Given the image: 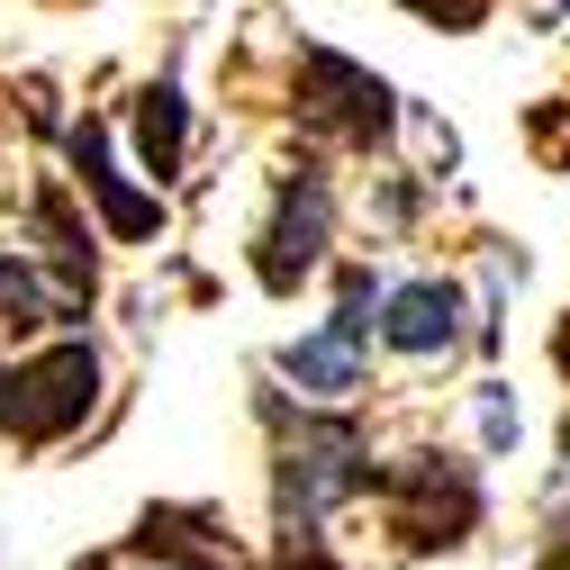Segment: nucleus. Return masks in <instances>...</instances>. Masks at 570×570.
<instances>
[{"mask_svg": "<svg viewBox=\"0 0 570 570\" xmlns=\"http://www.w3.org/2000/svg\"><path fill=\"white\" fill-rule=\"evenodd\" d=\"M407 10H425V19H444V28H480V10H489V0H407Z\"/></svg>", "mask_w": 570, "mask_h": 570, "instance_id": "9b49d317", "label": "nucleus"}, {"mask_svg": "<svg viewBox=\"0 0 570 570\" xmlns=\"http://www.w3.org/2000/svg\"><path fill=\"white\" fill-rule=\"evenodd\" d=\"M363 344H372V272H344L335 317L281 353V372H291L308 399H353L363 390Z\"/></svg>", "mask_w": 570, "mask_h": 570, "instance_id": "39448f33", "label": "nucleus"}, {"mask_svg": "<svg viewBox=\"0 0 570 570\" xmlns=\"http://www.w3.org/2000/svg\"><path fill=\"white\" fill-rule=\"evenodd\" d=\"M73 164H82V190L100 199L109 236H155V227H164V199H155V190H127V173L109 164V136H100L91 118L73 127Z\"/></svg>", "mask_w": 570, "mask_h": 570, "instance_id": "6e6552de", "label": "nucleus"}, {"mask_svg": "<svg viewBox=\"0 0 570 570\" xmlns=\"http://www.w3.org/2000/svg\"><path fill=\"white\" fill-rule=\"evenodd\" d=\"M552 353H561V372H570V326H561V344H552Z\"/></svg>", "mask_w": 570, "mask_h": 570, "instance_id": "4468645a", "label": "nucleus"}, {"mask_svg": "<svg viewBox=\"0 0 570 570\" xmlns=\"http://www.w3.org/2000/svg\"><path fill=\"white\" fill-rule=\"evenodd\" d=\"M63 317H73V299H63L37 263L0 254V326H10V335H37V326H63Z\"/></svg>", "mask_w": 570, "mask_h": 570, "instance_id": "9d476101", "label": "nucleus"}, {"mask_svg": "<svg viewBox=\"0 0 570 570\" xmlns=\"http://www.w3.org/2000/svg\"><path fill=\"white\" fill-rule=\"evenodd\" d=\"M326 227H335V190H326V173H317V164H299L291 181H281V208H272L263 254H254L263 291H281V299H291L299 281L317 272V254H326Z\"/></svg>", "mask_w": 570, "mask_h": 570, "instance_id": "423d86ee", "label": "nucleus"}, {"mask_svg": "<svg viewBox=\"0 0 570 570\" xmlns=\"http://www.w3.org/2000/svg\"><path fill=\"white\" fill-rule=\"evenodd\" d=\"M272 570H335V561H326L317 543H281V561H272Z\"/></svg>", "mask_w": 570, "mask_h": 570, "instance_id": "f8f14e48", "label": "nucleus"}, {"mask_svg": "<svg viewBox=\"0 0 570 570\" xmlns=\"http://www.w3.org/2000/svg\"><path fill=\"white\" fill-rule=\"evenodd\" d=\"M299 118H308L317 136H344V146H390L399 100H390V82L363 73L353 55L308 46V55H299Z\"/></svg>", "mask_w": 570, "mask_h": 570, "instance_id": "20e7f679", "label": "nucleus"}, {"mask_svg": "<svg viewBox=\"0 0 570 570\" xmlns=\"http://www.w3.org/2000/svg\"><path fill=\"white\" fill-rule=\"evenodd\" d=\"M91 570H109V561H91Z\"/></svg>", "mask_w": 570, "mask_h": 570, "instance_id": "2eb2a0df", "label": "nucleus"}, {"mask_svg": "<svg viewBox=\"0 0 570 570\" xmlns=\"http://www.w3.org/2000/svg\"><path fill=\"white\" fill-rule=\"evenodd\" d=\"M381 344L390 353H453L462 344V291L453 281H407L381 299Z\"/></svg>", "mask_w": 570, "mask_h": 570, "instance_id": "0eeeda50", "label": "nucleus"}, {"mask_svg": "<svg viewBox=\"0 0 570 570\" xmlns=\"http://www.w3.org/2000/svg\"><path fill=\"white\" fill-rule=\"evenodd\" d=\"M543 570H570V517H561V525L543 534Z\"/></svg>", "mask_w": 570, "mask_h": 570, "instance_id": "ddd939ff", "label": "nucleus"}, {"mask_svg": "<svg viewBox=\"0 0 570 570\" xmlns=\"http://www.w3.org/2000/svg\"><path fill=\"white\" fill-rule=\"evenodd\" d=\"M363 489H381L390 508H399V534L416 543V552H435V543H462L471 525H480V480L471 471H453L444 453H407V462H372V480Z\"/></svg>", "mask_w": 570, "mask_h": 570, "instance_id": "7ed1b4c3", "label": "nucleus"}, {"mask_svg": "<svg viewBox=\"0 0 570 570\" xmlns=\"http://www.w3.org/2000/svg\"><path fill=\"white\" fill-rule=\"evenodd\" d=\"M91 399H100V353L91 344H55V353H37V363L0 372V435L55 444V435H73V425L91 416Z\"/></svg>", "mask_w": 570, "mask_h": 570, "instance_id": "f257e3e1", "label": "nucleus"}, {"mask_svg": "<svg viewBox=\"0 0 570 570\" xmlns=\"http://www.w3.org/2000/svg\"><path fill=\"white\" fill-rule=\"evenodd\" d=\"M363 480H372V453H363L353 425H299V444L281 453V534L317 543L326 508L363 498Z\"/></svg>", "mask_w": 570, "mask_h": 570, "instance_id": "f03ea898", "label": "nucleus"}, {"mask_svg": "<svg viewBox=\"0 0 570 570\" xmlns=\"http://www.w3.org/2000/svg\"><path fill=\"white\" fill-rule=\"evenodd\" d=\"M181 146H190V109H181V91H173V82L136 91V155H146V173H155V181H173V173H181Z\"/></svg>", "mask_w": 570, "mask_h": 570, "instance_id": "1a4fd4ad", "label": "nucleus"}]
</instances>
